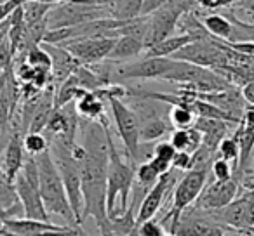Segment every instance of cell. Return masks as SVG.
Returning <instances> with one entry per match:
<instances>
[{
    "label": "cell",
    "instance_id": "cell-1",
    "mask_svg": "<svg viewBox=\"0 0 254 236\" xmlns=\"http://www.w3.org/2000/svg\"><path fill=\"white\" fill-rule=\"evenodd\" d=\"M94 92H99L103 95V99L108 102L117 132H119L120 139H122L127 162H131L132 165L138 167L139 148H141V127H139L136 111L122 101V97L126 95V91L120 85H112V87L99 89V91Z\"/></svg>",
    "mask_w": 254,
    "mask_h": 236
},
{
    "label": "cell",
    "instance_id": "cell-2",
    "mask_svg": "<svg viewBox=\"0 0 254 236\" xmlns=\"http://www.w3.org/2000/svg\"><path fill=\"white\" fill-rule=\"evenodd\" d=\"M37 165H39V176H40V191H42V201L46 205V210L49 217L53 215H60L68 222L70 228L80 229L75 217L73 210H71L70 200H68L66 188H64L63 177L60 174L56 162L53 158V153L46 151L44 155L35 156Z\"/></svg>",
    "mask_w": 254,
    "mask_h": 236
},
{
    "label": "cell",
    "instance_id": "cell-3",
    "mask_svg": "<svg viewBox=\"0 0 254 236\" xmlns=\"http://www.w3.org/2000/svg\"><path fill=\"white\" fill-rule=\"evenodd\" d=\"M136 179V165L131 162H124L119 149L115 148L110 136V167H108V194H106V207H108L110 221L122 217L129 212V198Z\"/></svg>",
    "mask_w": 254,
    "mask_h": 236
},
{
    "label": "cell",
    "instance_id": "cell-4",
    "mask_svg": "<svg viewBox=\"0 0 254 236\" xmlns=\"http://www.w3.org/2000/svg\"><path fill=\"white\" fill-rule=\"evenodd\" d=\"M105 18H110L108 2H58L47 16V26L49 32H58Z\"/></svg>",
    "mask_w": 254,
    "mask_h": 236
},
{
    "label": "cell",
    "instance_id": "cell-5",
    "mask_svg": "<svg viewBox=\"0 0 254 236\" xmlns=\"http://www.w3.org/2000/svg\"><path fill=\"white\" fill-rule=\"evenodd\" d=\"M14 188L18 198L25 208V217L33 221H49V214L46 210V205L42 201V191H40V176L39 165L35 156H26V162L23 170L14 181Z\"/></svg>",
    "mask_w": 254,
    "mask_h": 236
},
{
    "label": "cell",
    "instance_id": "cell-6",
    "mask_svg": "<svg viewBox=\"0 0 254 236\" xmlns=\"http://www.w3.org/2000/svg\"><path fill=\"white\" fill-rule=\"evenodd\" d=\"M205 186H207V172L190 170V172L181 176L176 189L173 191V205H171L167 214L160 221L162 224L164 222H169L171 235H174V231L178 229V224H180L185 212H188V208L198 200V196L202 194Z\"/></svg>",
    "mask_w": 254,
    "mask_h": 236
},
{
    "label": "cell",
    "instance_id": "cell-7",
    "mask_svg": "<svg viewBox=\"0 0 254 236\" xmlns=\"http://www.w3.org/2000/svg\"><path fill=\"white\" fill-rule=\"evenodd\" d=\"M197 2H164V5L157 12H153L148 18V32H146L145 46L146 50L164 40L171 39L180 21L185 14L193 9Z\"/></svg>",
    "mask_w": 254,
    "mask_h": 236
},
{
    "label": "cell",
    "instance_id": "cell-8",
    "mask_svg": "<svg viewBox=\"0 0 254 236\" xmlns=\"http://www.w3.org/2000/svg\"><path fill=\"white\" fill-rule=\"evenodd\" d=\"M173 59L193 64L198 68L212 71H223L228 68V49L225 42L214 39H204L191 42L185 49H181Z\"/></svg>",
    "mask_w": 254,
    "mask_h": 236
},
{
    "label": "cell",
    "instance_id": "cell-9",
    "mask_svg": "<svg viewBox=\"0 0 254 236\" xmlns=\"http://www.w3.org/2000/svg\"><path fill=\"white\" fill-rule=\"evenodd\" d=\"M176 61L173 57H143L117 68V77L122 80H166Z\"/></svg>",
    "mask_w": 254,
    "mask_h": 236
},
{
    "label": "cell",
    "instance_id": "cell-10",
    "mask_svg": "<svg viewBox=\"0 0 254 236\" xmlns=\"http://www.w3.org/2000/svg\"><path fill=\"white\" fill-rule=\"evenodd\" d=\"M239 181L233 177L230 181H212L204 188L202 194L198 196V200L195 201L197 210H205V212H219L223 208H226L228 205H232L239 196Z\"/></svg>",
    "mask_w": 254,
    "mask_h": 236
},
{
    "label": "cell",
    "instance_id": "cell-11",
    "mask_svg": "<svg viewBox=\"0 0 254 236\" xmlns=\"http://www.w3.org/2000/svg\"><path fill=\"white\" fill-rule=\"evenodd\" d=\"M115 44L117 39H84L61 46L78 61L80 66H96L101 61L108 59Z\"/></svg>",
    "mask_w": 254,
    "mask_h": 236
},
{
    "label": "cell",
    "instance_id": "cell-12",
    "mask_svg": "<svg viewBox=\"0 0 254 236\" xmlns=\"http://www.w3.org/2000/svg\"><path fill=\"white\" fill-rule=\"evenodd\" d=\"M178 174H181V172L171 170L169 174L160 177V181L157 183V186L153 188L152 191H148V193L145 194V198L141 200V205H139L138 214H136V224L141 226V224H145V222L155 219L157 212L160 210L164 200H166V194H169L173 189H176L178 183H180L181 177L178 176Z\"/></svg>",
    "mask_w": 254,
    "mask_h": 236
},
{
    "label": "cell",
    "instance_id": "cell-13",
    "mask_svg": "<svg viewBox=\"0 0 254 236\" xmlns=\"http://www.w3.org/2000/svg\"><path fill=\"white\" fill-rule=\"evenodd\" d=\"M174 235L176 236H225V228L211 214L204 215L202 210L190 208L181 217Z\"/></svg>",
    "mask_w": 254,
    "mask_h": 236
},
{
    "label": "cell",
    "instance_id": "cell-14",
    "mask_svg": "<svg viewBox=\"0 0 254 236\" xmlns=\"http://www.w3.org/2000/svg\"><path fill=\"white\" fill-rule=\"evenodd\" d=\"M138 115L141 127V142H153L162 139L169 131V125L148 102H139V108H132Z\"/></svg>",
    "mask_w": 254,
    "mask_h": 236
},
{
    "label": "cell",
    "instance_id": "cell-15",
    "mask_svg": "<svg viewBox=\"0 0 254 236\" xmlns=\"http://www.w3.org/2000/svg\"><path fill=\"white\" fill-rule=\"evenodd\" d=\"M23 139L19 132H12L11 139L5 144L4 156H2V181L9 184H14L16 177L23 170V165L26 162L25 156V146H23Z\"/></svg>",
    "mask_w": 254,
    "mask_h": 236
},
{
    "label": "cell",
    "instance_id": "cell-16",
    "mask_svg": "<svg viewBox=\"0 0 254 236\" xmlns=\"http://www.w3.org/2000/svg\"><path fill=\"white\" fill-rule=\"evenodd\" d=\"M103 95L94 91H84L75 101V111L77 115L84 116L87 122H103L106 120L103 113Z\"/></svg>",
    "mask_w": 254,
    "mask_h": 236
},
{
    "label": "cell",
    "instance_id": "cell-17",
    "mask_svg": "<svg viewBox=\"0 0 254 236\" xmlns=\"http://www.w3.org/2000/svg\"><path fill=\"white\" fill-rule=\"evenodd\" d=\"M195 129L204 136V146L211 148L212 151H218L223 139L228 138V122L211 120V118H197Z\"/></svg>",
    "mask_w": 254,
    "mask_h": 236
},
{
    "label": "cell",
    "instance_id": "cell-18",
    "mask_svg": "<svg viewBox=\"0 0 254 236\" xmlns=\"http://www.w3.org/2000/svg\"><path fill=\"white\" fill-rule=\"evenodd\" d=\"M143 50H146L143 40L136 39V37H129V35L120 37V39H117V44H115V47H113L112 54H110L108 61H112V63H120V61L134 59Z\"/></svg>",
    "mask_w": 254,
    "mask_h": 236
},
{
    "label": "cell",
    "instance_id": "cell-19",
    "mask_svg": "<svg viewBox=\"0 0 254 236\" xmlns=\"http://www.w3.org/2000/svg\"><path fill=\"white\" fill-rule=\"evenodd\" d=\"M171 144L176 148L178 153H197L204 146V136L197 129H187V131H173L171 134Z\"/></svg>",
    "mask_w": 254,
    "mask_h": 236
},
{
    "label": "cell",
    "instance_id": "cell-20",
    "mask_svg": "<svg viewBox=\"0 0 254 236\" xmlns=\"http://www.w3.org/2000/svg\"><path fill=\"white\" fill-rule=\"evenodd\" d=\"M191 42H197L193 37L190 35H173L171 39L164 40V42L157 44V46L150 47L148 50L145 52L146 57H173L180 52L181 49H185L187 46H190Z\"/></svg>",
    "mask_w": 254,
    "mask_h": 236
},
{
    "label": "cell",
    "instance_id": "cell-21",
    "mask_svg": "<svg viewBox=\"0 0 254 236\" xmlns=\"http://www.w3.org/2000/svg\"><path fill=\"white\" fill-rule=\"evenodd\" d=\"M202 25L214 40L230 44L233 40V25L226 16L209 14L202 18Z\"/></svg>",
    "mask_w": 254,
    "mask_h": 236
},
{
    "label": "cell",
    "instance_id": "cell-22",
    "mask_svg": "<svg viewBox=\"0 0 254 236\" xmlns=\"http://www.w3.org/2000/svg\"><path fill=\"white\" fill-rule=\"evenodd\" d=\"M143 2L141 0H129V2H108V14L115 21H132L141 18Z\"/></svg>",
    "mask_w": 254,
    "mask_h": 236
},
{
    "label": "cell",
    "instance_id": "cell-23",
    "mask_svg": "<svg viewBox=\"0 0 254 236\" xmlns=\"http://www.w3.org/2000/svg\"><path fill=\"white\" fill-rule=\"evenodd\" d=\"M58 5V2H25L23 4V14H25L26 26L39 25V23L47 21V16L53 12V9Z\"/></svg>",
    "mask_w": 254,
    "mask_h": 236
},
{
    "label": "cell",
    "instance_id": "cell-24",
    "mask_svg": "<svg viewBox=\"0 0 254 236\" xmlns=\"http://www.w3.org/2000/svg\"><path fill=\"white\" fill-rule=\"evenodd\" d=\"M25 57H26L25 63L28 64V66L35 68V70H39V71H44V73H49V75L53 73L54 63L46 47H42V46L33 47V49L28 50V54H26Z\"/></svg>",
    "mask_w": 254,
    "mask_h": 236
},
{
    "label": "cell",
    "instance_id": "cell-25",
    "mask_svg": "<svg viewBox=\"0 0 254 236\" xmlns=\"http://www.w3.org/2000/svg\"><path fill=\"white\" fill-rule=\"evenodd\" d=\"M169 120L176 131H187V129H193L197 124V115L191 109L185 108V106H173L169 113Z\"/></svg>",
    "mask_w": 254,
    "mask_h": 236
},
{
    "label": "cell",
    "instance_id": "cell-26",
    "mask_svg": "<svg viewBox=\"0 0 254 236\" xmlns=\"http://www.w3.org/2000/svg\"><path fill=\"white\" fill-rule=\"evenodd\" d=\"M160 177L162 176H160L150 163H139V165L136 167V181H138V184H141V189L145 191V194L157 186Z\"/></svg>",
    "mask_w": 254,
    "mask_h": 236
},
{
    "label": "cell",
    "instance_id": "cell-27",
    "mask_svg": "<svg viewBox=\"0 0 254 236\" xmlns=\"http://www.w3.org/2000/svg\"><path fill=\"white\" fill-rule=\"evenodd\" d=\"M23 146L28 156H39L44 155L51 149V142L46 138V134H26L23 139Z\"/></svg>",
    "mask_w": 254,
    "mask_h": 236
},
{
    "label": "cell",
    "instance_id": "cell-28",
    "mask_svg": "<svg viewBox=\"0 0 254 236\" xmlns=\"http://www.w3.org/2000/svg\"><path fill=\"white\" fill-rule=\"evenodd\" d=\"M218 156L226 160L228 163H232L237 169L239 158H240V149H239V142H237V139L233 138V136L221 141V144H219V148H218Z\"/></svg>",
    "mask_w": 254,
    "mask_h": 236
},
{
    "label": "cell",
    "instance_id": "cell-29",
    "mask_svg": "<svg viewBox=\"0 0 254 236\" xmlns=\"http://www.w3.org/2000/svg\"><path fill=\"white\" fill-rule=\"evenodd\" d=\"M212 176H214V181H230L233 179V167L232 163H228L223 158H216L214 163L211 167Z\"/></svg>",
    "mask_w": 254,
    "mask_h": 236
},
{
    "label": "cell",
    "instance_id": "cell-30",
    "mask_svg": "<svg viewBox=\"0 0 254 236\" xmlns=\"http://www.w3.org/2000/svg\"><path fill=\"white\" fill-rule=\"evenodd\" d=\"M176 155H178V151H176V148L171 144V141L155 142V155H153V158L166 160V162H169L171 165H173V160L176 158Z\"/></svg>",
    "mask_w": 254,
    "mask_h": 236
},
{
    "label": "cell",
    "instance_id": "cell-31",
    "mask_svg": "<svg viewBox=\"0 0 254 236\" xmlns=\"http://www.w3.org/2000/svg\"><path fill=\"white\" fill-rule=\"evenodd\" d=\"M138 235L139 236H164L166 231H164L162 222L157 221V219H152V221L138 226Z\"/></svg>",
    "mask_w": 254,
    "mask_h": 236
},
{
    "label": "cell",
    "instance_id": "cell-32",
    "mask_svg": "<svg viewBox=\"0 0 254 236\" xmlns=\"http://www.w3.org/2000/svg\"><path fill=\"white\" fill-rule=\"evenodd\" d=\"M173 170L178 172H190L191 170V155L190 153H178L176 158L173 160Z\"/></svg>",
    "mask_w": 254,
    "mask_h": 236
},
{
    "label": "cell",
    "instance_id": "cell-33",
    "mask_svg": "<svg viewBox=\"0 0 254 236\" xmlns=\"http://www.w3.org/2000/svg\"><path fill=\"white\" fill-rule=\"evenodd\" d=\"M197 4L204 9L214 11V9H221V7H232L235 2H232V0H200V2H197Z\"/></svg>",
    "mask_w": 254,
    "mask_h": 236
},
{
    "label": "cell",
    "instance_id": "cell-34",
    "mask_svg": "<svg viewBox=\"0 0 254 236\" xmlns=\"http://www.w3.org/2000/svg\"><path fill=\"white\" fill-rule=\"evenodd\" d=\"M242 97L249 106H254V82H249L242 87Z\"/></svg>",
    "mask_w": 254,
    "mask_h": 236
},
{
    "label": "cell",
    "instance_id": "cell-35",
    "mask_svg": "<svg viewBox=\"0 0 254 236\" xmlns=\"http://www.w3.org/2000/svg\"><path fill=\"white\" fill-rule=\"evenodd\" d=\"M242 122L247 125V127H253L254 129V106L247 104L246 111H244V116H242Z\"/></svg>",
    "mask_w": 254,
    "mask_h": 236
},
{
    "label": "cell",
    "instance_id": "cell-36",
    "mask_svg": "<svg viewBox=\"0 0 254 236\" xmlns=\"http://www.w3.org/2000/svg\"><path fill=\"white\" fill-rule=\"evenodd\" d=\"M0 236H19V235H14V233H11V231H7V229H0Z\"/></svg>",
    "mask_w": 254,
    "mask_h": 236
},
{
    "label": "cell",
    "instance_id": "cell-37",
    "mask_svg": "<svg viewBox=\"0 0 254 236\" xmlns=\"http://www.w3.org/2000/svg\"><path fill=\"white\" fill-rule=\"evenodd\" d=\"M164 236H176V235H171V233H166V235H164Z\"/></svg>",
    "mask_w": 254,
    "mask_h": 236
}]
</instances>
